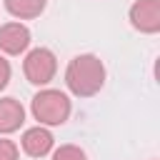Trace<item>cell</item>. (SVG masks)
Segmentation results:
<instances>
[{
    "label": "cell",
    "instance_id": "obj_1",
    "mask_svg": "<svg viewBox=\"0 0 160 160\" xmlns=\"http://www.w3.org/2000/svg\"><path fill=\"white\" fill-rule=\"evenodd\" d=\"M105 82V65L95 55H78L70 60L65 70V85L70 88L72 95L78 98H90L95 95Z\"/></svg>",
    "mask_w": 160,
    "mask_h": 160
},
{
    "label": "cell",
    "instance_id": "obj_2",
    "mask_svg": "<svg viewBox=\"0 0 160 160\" xmlns=\"http://www.w3.org/2000/svg\"><path fill=\"white\" fill-rule=\"evenodd\" d=\"M32 115L40 125H62L70 115V100L60 90H40L32 98Z\"/></svg>",
    "mask_w": 160,
    "mask_h": 160
},
{
    "label": "cell",
    "instance_id": "obj_3",
    "mask_svg": "<svg viewBox=\"0 0 160 160\" xmlns=\"http://www.w3.org/2000/svg\"><path fill=\"white\" fill-rule=\"evenodd\" d=\"M55 70H58V60H55V55L48 48H35V50H30L25 55L22 72H25L28 82H32V85H48L55 78Z\"/></svg>",
    "mask_w": 160,
    "mask_h": 160
},
{
    "label": "cell",
    "instance_id": "obj_4",
    "mask_svg": "<svg viewBox=\"0 0 160 160\" xmlns=\"http://www.w3.org/2000/svg\"><path fill=\"white\" fill-rule=\"evenodd\" d=\"M130 22L140 32H158L160 30V0H138L130 8Z\"/></svg>",
    "mask_w": 160,
    "mask_h": 160
},
{
    "label": "cell",
    "instance_id": "obj_5",
    "mask_svg": "<svg viewBox=\"0 0 160 160\" xmlns=\"http://www.w3.org/2000/svg\"><path fill=\"white\" fill-rule=\"evenodd\" d=\"M30 45V30L20 22H5L0 28V50L8 55H20Z\"/></svg>",
    "mask_w": 160,
    "mask_h": 160
},
{
    "label": "cell",
    "instance_id": "obj_6",
    "mask_svg": "<svg viewBox=\"0 0 160 160\" xmlns=\"http://www.w3.org/2000/svg\"><path fill=\"white\" fill-rule=\"evenodd\" d=\"M20 145L30 158H42V155H48L52 150V135L42 125H38V128H30V130L22 132Z\"/></svg>",
    "mask_w": 160,
    "mask_h": 160
},
{
    "label": "cell",
    "instance_id": "obj_7",
    "mask_svg": "<svg viewBox=\"0 0 160 160\" xmlns=\"http://www.w3.org/2000/svg\"><path fill=\"white\" fill-rule=\"evenodd\" d=\"M25 122V110L15 98H0V132H15Z\"/></svg>",
    "mask_w": 160,
    "mask_h": 160
},
{
    "label": "cell",
    "instance_id": "obj_8",
    "mask_svg": "<svg viewBox=\"0 0 160 160\" xmlns=\"http://www.w3.org/2000/svg\"><path fill=\"white\" fill-rule=\"evenodd\" d=\"M5 8L10 15H15L20 20H30L45 10V0H5Z\"/></svg>",
    "mask_w": 160,
    "mask_h": 160
},
{
    "label": "cell",
    "instance_id": "obj_9",
    "mask_svg": "<svg viewBox=\"0 0 160 160\" xmlns=\"http://www.w3.org/2000/svg\"><path fill=\"white\" fill-rule=\"evenodd\" d=\"M52 160H88V158L78 145H60L52 152Z\"/></svg>",
    "mask_w": 160,
    "mask_h": 160
},
{
    "label": "cell",
    "instance_id": "obj_10",
    "mask_svg": "<svg viewBox=\"0 0 160 160\" xmlns=\"http://www.w3.org/2000/svg\"><path fill=\"white\" fill-rule=\"evenodd\" d=\"M0 160H18V145L12 140L0 138Z\"/></svg>",
    "mask_w": 160,
    "mask_h": 160
},
{
    "label": "cell",
    "instance_id": "obj_11",
    "mask_svg": "<svg viewBox=\"0 0 160 160\" xmlns=\"http://www.w3.org/2000/svg\"><path fill=\"white\" fill-rule=\"evenodd\" d=\"M8 80H10V62L5 58H0V90L8 85Z\"/></svg>",
    "mask_w": 160,
    "mask_h": 160
}]
</instances>
